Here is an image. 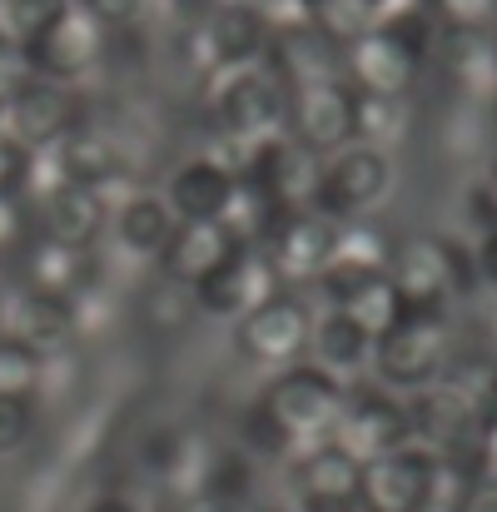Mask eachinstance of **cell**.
<instances>
[{"instance_id":"cell-2","label":"cell","mask_w":497,"mask_h":512,"mask_svg":"<svg viewBox=\"0 0 497 512\" xmlns=\"http://www.w3.org/2000/svg\"><path fill=\"white\" fill-rule=\"evenodd\" d=\"M453 358L448 339V314H423V309H403L393 329H383L368 353V373L378 378V388L388 393H418L428 383H438V373Z\"/></svg>"},{"instance_id":"cell-30","label":"cell","mask_w":497,"mask_h":512,"mask_svg":"<svg viewBox=\"0 0 497 512\" xmlns=\"http://www.w3.org/2000/svg\"><path fill=\"white\" fill-rule=\"evenodd\" d=\"M304 20L314 30H324L329 40H338V45H348L353 35H363V30L378 25L373 10H368V0H304Z\"/></svg>"},{"instance_id":"cell-36","label":"cell","mask_w":497,"mask_h":512,"mask_svg":"<svg viewBox=\"0 0 497 512\" xmlns=\"http://www.w3.org/2000/svg\"><path fill=\"white\" fill-rule=\"evenodd\" d=\"M443 30H493L497 0H428Z\"/></svg>"},{"instance_id":"cell-3","label":"cell","mask_w":497,"mask_h":512,"mask_svg":"<svg viewBox=\"0 0 497 512\" xmlns=\"http://www.w3.org/2000/svg\"><path fill=\"white\" fill-rule=\"evenodd\" d=\"M214 115H219V135L234 145H259L289 130V85L259 60L244 70H224L214 75Z\"/></svg>"},{"instance_id":"cell-7","label":"cell","mask_w":497,"mask_h":512,"mask_svg":"<svg viewBox=\"0 0 497 512\" xmlns=\"http://www.w3.org/2000/svg\"><path fill=\"white\" fill-rule=\"evenodd\" d=\"M234 324H239L234 343H239V353L249 363H259V368H289V363H299L309 353L314 309H309V299L279 289L264 304H254L244 319H234Z\"/></svg>"},{"instance_id":"cell-10","label":"cell","mask_w":497,"mask_h":512,"mask_svg":"<svg viewBox=\"0 0 497 512\" xmlns=\"http://www.w3.org/2000/svg\"><path fill=\"white\" fill-rule=\"evenodd\" d=\"M25 65L35 80H50V85H75L85 80L100 55H105V25H95L85 10H65L55 25H45L40 35H30L25 45Z\"/></svg>"},{"instance_id":"cell-16","label":"cell","mask_w":497,"mask_h":512,"mask_svg":"<svg viewBox=\"0 0 497 512\" xmlns=\"http://www.w3.org/2000/svg\"><path fill=\"white\" fill-rule=\"evenodd\" d=\"M30 219L40 239L70 244V249H95V239L110 224V209L100 204V194L90 184H55L40 199H30Z\"/></svg>"},{"instance_id":"cell-44","label":"cell","mask_w":497,"mask_h":512,"mask_svg":"<svg viewBox=\"0 0 497 512\" xmlns=\"http://www.w3.org/2000/svg\"><path fill=\"white\" fill-rule=\"evenodd\" d=\"M184 508L179 512H234V508H214V503H204V498H179Z\"/></svg>"},{"instance_id":"cell-28","label":"cell","mask_w":497,"mask_h":512,"mask_svg":"<svg viewBox=\"0 0 497 512\" xmlns=\"http://www.w3.org/2000/svg\"><path fill=\"white\" fill-rule=\"evenodd\" d=\"M408 135V95H358L353 90V145L388 150Z\"/></svg>"},{"instance_id":"cell-19","label":"cell","mask_w":497,"mask_h":512,"mask_svg":"<svg viewBox=\"0 0 497 512\" xmlns=\"http://www.w3.org/2000/svg\"><path fill=\"white\" fill-rule=\"evenodd\" d=\"M264 65L294 90V85H309V80H333V75H343V45L329 40L324 30H314V25L269 30Z\"/></svg>"},{"instance_id":"cell-31","label":"cell","mask_w":497,"mask_h":512,"mask_svg":"<svg viewBox=\"0 0 497 512\" xmlns=\"http://www.w3.org/2000/svg\"><path fill=\"white\" fill-rule=\"evenodd\" d=\"M343 314H353L373 339L383 334V329H393L398 324V314H403V299L393 294V284H388V274H378V279H368L348 304H343Z\"/></svg>"},{"instance_id":"cell-41","label":"cell","mask_w":497,"mask_h":512,"mask_svg":"<svg viewBox=\"0 0 497 512\" xmlns=\"http://www.w3.org/2000/svg\"><path fill=\"white\" fill-rule=\"evenodd\" d=\"M448 512H497V478L493 473L468 478V483L458 488V498H453V508Z\"/></svg>"},{"instance_id":"cell-24","label":"cell","mask_w":497,"mask_h":512,"mask_svg":"<svg viewBox=\"0 0 497 512\" xmlns=\"http://www.w3.org/2000/svg\"><path fill=\"white\" fill-rule=\"evenodd\" d=\"M174 224H179V219L169 214L165 199H160V194H145V189H135L130 199H120V204L110 209L115 244H120L125 254H135V259H155V254L165 249Z\"/></svg>"},{"instance_id":"cell-37","label":"cell","mask_w":497,"mask_h":512,"mask_svg":"<svg viewBox=\"0 0 497 512\" xmlns=\"http://www.w3.org/2000/svg\"><path fill=\"white\" fill-rule=\"evenodd\" d=\"M463 219L473 224L478 239L497 234V194H493V179H473L468 194H463Z\"/></svg>"},{"instance_id":"cell-45","label":"cell","mask_w":497,"mask_h":512,"mask_svg":"<svg viewBox=\"0 0 497 512\" xmlns=\"http://www.w3.org/2000/svg\"><path fill=\"white\" fill-rule=\"evenodd\" d=\"M418 512H448V508H418Z\"/></svg>"},{"instance_id":"cell-29","label":"cell","mask_w":497,"mask_h":512,"mask_svg":"<svg viewBox=\"0 0 497 512\" xmlns=\"http://www.w3.org/2000/svg\"><path fill=\"white\" fill-rule=\"evenodd\" d=\"M239 448H244L254 463H289V458L304 453L299 438L269 413L264 398H254V403L244 408V418H239Z\"/></svg>"},{"instance_id":"cell-4","label":"cell","mask_w":497,"mask_h":512,"mask_svg":"<svg viewBox=\"0 0 497 512\" xmlns=\"http://www.w3.org/2000/svg\"><path fill=\"white\" fill-rule=\"evenodd\" d=\"M393 194V160L388 150L373 145H343L319 160V179L309 194V209L333 224L343 219H368L383 199Z\"/></svg>"},{"instance_id":"cell-39","label":"cell","mask_w":497,"mask_h":512,"mask_svg":"<svg viewBox=\"0 0 497 512\" xmlns=\"http://www.w3.org/2000/svg\"><path fill=\"white\" fill-rule=\"evenodd\" d=\"M30 80V65H25V50H20V40H10L5 30H0V105L20 90Z\"/></svg>"},{"instance_id":"cell-42","label":"cell","mask_w":497,"mask_h":512,"mask_svg":"<svg viewBox=\"0 0 497 512\" xmlns=\"http://www.w3.org/2000/svg\"><path fill=\"white\" fill-rule=\"evenodd\" d=\"M289 512H358V498H294Z\"/></svg>"},{"instance_id":"cell-22","label":"cell","mask_w":497,"mask_h":512,"mask_svg":"<svg viewBox=\"0 0 497 512\" xmlns=\"http://www.w3.org/2000/svg\"><path fill=\"white\" fill-rule=\"evenodd\" d=\"M309 353H314V363H319L324 373H333V378H358V373H368L373 334H368L353 314L324 309V314H314Z\"/></svg>"},{"instance_id":"cell-35","label":"cell","mask_w":497,"mask_h":512,"mask_svg":"<svg viewBox=\"0 0 497 512\" xmlns=\"http://www.w3.org/2000/svg\"><path fill=\"white\" fill-rule=\"evenodd\" d=\"M35 239V219L25 194H0V259H15Z\"/></svg>"},{"instance_id":"cell-1","label":"cell","mask_w":497,"mask_h":512,"mask_svg":"<svg viewBox=\"0 0 497 512\" xmlns=\"http://www.w3.org/2000/svg\"><path fill=\"white\" fill-rule=\"evenodd\" d=\"M388 284L403 299V309H423V314H448L453 299L483 294L473 249L448 234H418L398 244L388 259Z\"/></svg>"},{"instance_id":"cell-5","label":"cell","mask_w":497,"mask_h":512,"mask_svg":"<svg viewBox=\"0 0 497 512\" xmlns=\"http://www.w3.org/2000/svg\"><path fill=\"white\" fill-rule=\"evenodd\" d=\"M343 378H333L324 373L319 363H289V368H279V378L259 393L264 403H269V413L299 438V448H309V443H324L333 433V418H338V408H343Z\"/></svg>"},{"instance_id":"cell-9","label":"cell","mask_w":497,"mask_h":512,"mask_svg":"<svg viewBox=\"0 0 497 512\" xmlns=\"http://www.w3.org/2000/svg\"><path fill=\"white\" fill-rule=\"evenodd\" d=\"M329 438L353 463H373V458H383V453L413 443V438H408L403 393H388V388H378V383L343 393V408H338V418H333Z\"/></svg>"},{"instance_id":"cell-12","label":"cell","mask_w":497,"mask_h":512,"mask_svg":"<svg viewBox=\"0 0 497 512\" xmlns=\"http://www.w3.org/2000/svg\"><path fill=\"white\" fill-rule=\"evenodd\" d=\"M289 135L319 160L353 145V85L343 75L289 90Z\"/></svg>"},{"instance_id":"cell-20","label":"cell","mask_w":497,"mask_h":512,"mask_svg":"<svg viewBox=\"0 0 497 512\" xmlns=\"http://www.w3.org/2000/svg\"><path fill=\"white\" fill-rule=\"evenodd\" d=\"M234 249H244V239L224 224V219H199V224H174L165 239V249L155 254L160 259V274L174 279V284H194L204 279L219 259H229Z\"/></svg>"},{"instance_id":"cell-13","label":"cell","mask_w":497,"mask_h":512,"mask_svg":"<svg viewBox=\"0 0 497 512\" xmlns=\"http://www.w3.org/2000/svg\"><path fill=\"white\" fill-rule=\"evenodd\" d=\"M75 125H80V110H75L70 85H50V80H35V75L0 105V130L10 140H20L25 150H50Z\"/></svg>"},{"instance_id":"cell-17","label":"cell","mask_w":497,"mask_h":512,"mask_svg":"<svg viewBox=\"0 0 497 512\" xmlns=\"http://www.w3.org/2000/svg\"><path fill=\"white\" fill-rule=\"evenodd\" d=\"M15 274H20V284H30L50 299H65V304H75L80 294H90L100 284V264L90 249H70V244H55L40 234L15 254Z\"/></svg>"},{"instance_id":"cell-40","label":"cell","mask_w":497,"mask_h":512,"mask_svg":"<svg viewBox=\"0 0 497 512\" xmlns=\"http://www.w3.org/2000/svg\"><path fill=\"white\" fill-rule=\"evenodd\" d=\"M75 10H85L95 25H130V20H140V10H145V0H70Z\"/></svg>"},{"instance_id":"cell-27","label":"cell","mask_w":497,"mask_h":512,"mask_svg":"<svg viewBox=\"0 0 497 512\" xmlns=\"http://www.w3.org/2000/svg\"><path fill=\"white\" fill-rule=\"evenodd\" d=\"M388 259H393V239H388L378 224H368V219H343V224H333L329 264L353 269V274H388Z\"/></svg>"},{"instance_id":"cell-33","label":"cell","mask_w":497,"mask_h":512,"mask_svg":"<svg viewBox=\"0 0 497 512\" xmlns=\"http://www.w3.org/2000/svg\"><path fill=\"white\" fill-rule=\"evenodd\" d=\"M65 10H75V5L70 0H0V30L25 45L30 35H40L45 25H55Z\"/></svg>"},{"instance_id":"cell-25","label":"cell","mask_w":497,"mask_h":512,"mask_svg":"<svg viewBox=\"0 0 497 512\" xmlns=\"http://www.w3.org/2000/svg\"><path fill=\"white\" fill-rule=\"evenodd\" d=\"M294 463V493L299 498H358V473L363 463H353L333 438L324 443H309Z\"/></svg>"},{"instance_id":"cell-18","label":"cell","mask_w":497,"mask_h":512,"mask_svg":"<svg viewBox=\"0 0 497 512\" xmlns=\"http://www.w3.org/2000/svg\"><path fill=\"white\" fill-rule=\"evenodd\" d=\"M234 174L224 170L219 160H209V155H194V160H184V165H174L165 179V199L169 214L179 219V224H199V219H224L229 214V204H234Z\"/></svg>"},{"instance_id":"cell-38","label":"cell","mask_w":497,"mask_h":512,"mask_svg":"<svg viewBox=\"0 0 497 512\" xmlns=\"http://www.w3.org/2000/svg\"><path fill=\"white\" fill-rule=\"evenodd\" d=\"M25 179H30V150L0 130V194H25Z\"/></svg>"},{"instance_id":"cell-46","label":"cell","mask_w":497,"mask_h":512,"mask_svg":"<svg viewBox=\"0 0 497 512\" xmlns=\"http://www.w3.org/2000/svg\"><path fill=\"white\" fill-rule=\"evenodd\" d=\"M239 5H254V0H239Z\"/></svg>"},{"instance_id":"cell-34","label":"cell","mask_w":497,"mask_h":512,"mask_svg":"<svg viewBox=\"0 0 497 512\" xmlns=\"http://www.w3.org/2000/svg\"><path fill=\"white\" fill-rule=\"evenodd\" d=\"M35 418H40L35 398L0 393V458H10V453H20V448L30 443V433H35Z\"/></svg>"},{"instance_id":"cell-15","label":"cell","mask_w":497,"mask_h":512,"mask_svg":"<svg viewBox=\"0 0 497 512\" xmlns=\"http://www.w3.org/2000/svg\"><path fill=\"white\" fill-rule=\"evenodd\" d=\"M0 339L25 343L35 353H55L75 339V309L15 279L0 289Z\"/></svg>"},{"instance_id":"cell-43","label":"cell","mask_w":497,"mask_h":512,"mask_svg":"<svg viewBox=\"0 0 497 512\" xmlns=\"http://www.w3.org/2000/svg\"><path fill=\"white\" fill-rule=\"evenodd\" d=\"M85 512H145L130 493H100V498H90V508Z\"/></svg>"},{"instance_id":"cell-6","label":"cell","mask_w":497,"mask_h":512,"mask_svg":"<svg viewBox=\"0 0 497 512\" xmlns=\"http://www.w3.org/2000/svg\"><path fill=\"white\" fill-rule=\"evenodd\" d=\"M189 50H194V65L209 70V75L259 65L264 50H269V20L259 15V5L214 0L204 10V20L189 25Z\"/></svg>"},{"instance_id":"cell-32","label":"cell","mask_w":497,"mask_h":512,"mask_svg":"<svg viewBox=\"0 0 497 512\" xmlns=\"http://www.w3.org/2000/svg\"><path fill=\"white\" fill-rule=\"evenodd\" d=\"M40 388H45V353H35L15 339H0V393L35 398Z\"/></svg>"},{"instance_id":"cell-14","label":"cell","mask_w":497,"mask_h":512,"mask_svg":"<svg viewBox=\"0 0 497 512\" xmlns=\"http://www.w3.org/2000/svg\"><path fill=\"white\" fill-rule=\"evenodd\" d=\"M329 244H333V219L324 214H314V209H289L274 229H269V239L259 244V254L274 264V274H279V284L289 289V284H314V274L329 264Z\"/></svg>"},{"instance_id":"cell-26","label":"cell","mask_w":497,"mask_h":512,"mask_svg":"<svg viewBox=\"0 0 497 512\" xmlns=\"http://www.w3.org/2000/svg\"><path fill=\"white\" fill-rule=\"evenodd\" d=\"M50 150H55V165H60V179H65V184H90V189H95L100 179L125 170L115 140L100 135V130H85V125H75V130H70L65 140H55Z\"/></svg>"},{"instance_id":"cell-23","label":"cell","mask_w":497,"mask_h":512,"mask_svg":"<svg viewBox=\"0 0 497 512\" xmlns=\"http://www.w3.org/2000/svg\"><path fill=\"white\" fill-rule=\"evenodd\" d=\"M254 488H259V463L244 448H209L204 463H199V478H194V493L189 498H204L214 508L244 512L254 503Z\"/></svg>"},{"instance_id":"cell-21","label":"cell","mask_w":497,"mask_h":512,"mask_svg":"<svg viewBox=\"0 0 497 512\" xmlns=\"http://www.w3.org/2000/svg\"><path fill=\"white\" fill-rule=\"evenodd\" d=\"M433 60H443L453 90L473 105H488L497 90V50L493 30H443L433 40Z\"/></svg>"},{"instance_id":"cell-8","label":"cell","mask_w":497,"mask_h":512,"mask_svg":"<svg viewBox=\"0 0 497 512\" xmlns=\"http://www.w3.org/2000/svg\"><path fill=\"white\" fill-rule=\"evenodd\" d=\"M438 493V453L423 443H403L358 473V508L363 512H418L433 508Z\"/></svg>"},{"instance_id":"cell-11","label":"cell","mask_w":497,"mask_h":512,"mask_svg":"<svg viewBox=\"0 0 497 512\" xmlns=\"http://www.w3.org/2000/svg\"><path fill=\"white\" fill-rule=\"evenodd\" d=\"M279 289H284V284H279L274 264H269L254 244H244V249H234L229 259H219L204 279H194V284H189V299H194L199 314L244 319L254 304H264V299L279 294Z\"/></svg>"}]
</instances>
